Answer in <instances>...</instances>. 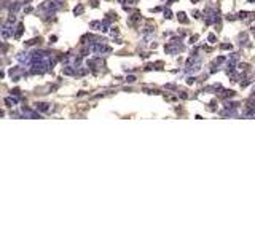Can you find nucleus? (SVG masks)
<instances>
[{"label": "nucleus", "mask_w": 255, "mask_h": 239, "mask_svg": "<svg viewBox=\"0 0 255 239\" xmlns=\"http://www.w3.org/2000/svg\"><path fill=\"white\" fill-rule=\"evenodd\" d=\"M223 96L225 97H233L234 96V91H223Z\"/></svg>", "instance_id": "16"}, {"label": "nucleus", "mask_w": 255, "mask_h": 239, "mask_svg": "<svg viewBox=\"0 0 255 239\" xmlns=\"http://www.w3.org/2000/svg\"><path fill=\"white\" fill-rule=\"evenodd\" d=\"M91 5H93L94 8H96V6H97L99 3H97V0H91Z\"/></svg>", "instance_id": "25"}, {"label": "nucleus", "mask_w": 255, "mask_h": 239, "mask_svg": "<svg viewBox=\"0 0 255 239\" xmlns=\"http://www.w3.org/2000/svg\"><path fill=\"white\" fill-rule=\"evenodd\" d=\"M0 34H2L3 38H10V37L13 35V30H11L10 24H5V26L2 27V29H0Z\"/></svg>", "instance_id": "2"}, {"label": "nucleus", "mask_w": 255, "mask_h": 239, "mask_svg": "<svg viewBox=\"0 0 255 239\" xmlns=\"http://www.w3.org/2000/svg\"><path fill=\"white\" fill-rule=\"evenodd\" d=\"M175 2V0H169V2H167V5H171V3H174Z\"/></svg>", "instance_id": "31"}, {"label": "nucleus", "mask_w": 255, "mask_h": 239, "mask_svg": "<svg viewBox=\"0 0 255 239\" xmlns=\"http://www.w3.org/2000/svg\"><path fill=\"white\" fill-rule=\"evenodd\" d=\"M88 50H91L93 53H110L112 51V48H109L107 45H104V43H94Z\"/></svg>", "instance_id": "1"}, {"label": "nucleus", "mask_w": 255, "mask_h": 239, "mask_svg": "<svg viewBox=\"0 0 255 239\" xmlns=\"http://www.w3.org/2000/svg\"><path fill=\"white\" fill-rule=\"evenodd\" d=\"M126 81H128V83H134V81H136V77H133V75H129V77L126 78Z\"/></svg>", "instance_id": "20"}, {"label": "nucleus", "mask_w": 255, "mask_h": 239, "mask_svg": "<svg viewBox=\"0 0 255 239\" xmlns=\"http://www.w3.org/2000/svg\"><path fill=\"white\" fill-rule=\"evenodd\" d=\"M164 18H166V19H171V18H172V13H171L169 8H166V10H164Z\"/></svg>", "instance_id": "13"}, {"label": "nucleus", "mask_w": 255, "mask_h": 239, "mask_svg": "<svg viewBox=\"0 0 255 239\" xmlns=\"http://www.w3.org/2000/svg\"><path fill=\"white\" fill-rule=\"evenodd\" d=\"M196 38H198V35H193L191 38H190V43H195V40H196Z\"/></svg>", "instance_id": "26"}, {"label": "nucleus", "mask_w": 255, "mask_h": 239, "mask_svg": "<svg viewBox=\"0 0 255 239\" xmlns=\"http://www.w3.org/2000/svg\"><path fill=\"white\" fill-rule=\"evenodd\" d=\"M58 2H61V0H58Z\"/></svg>", "instance_id": "34"}, {"label": "nucleus", "mask_w": 255, "mask_h": 239, "mask_svg": "<svg viewBox=\"0 0 255 239\" xmlns=\"http://www.w3.org/2000/svg\"><path fill=\"white\" fill-rule=\"evenodd\" d=\"M207 40H209L211 43H215V40H217V37H215V34H209V35H207Z\"/></svg>", "instance_id": "14"}, {"label": "nucleus", "mask_w": 255, "mask_h": 239, "mask_svg": "<svg viewBox=\"0 0 255 239\" xmlns=\"http://www.w3.org/2000/svg\"><path fill=\"white\" fill-rule=\"evenodd\" d=\"M89 27L91 29H96V30H101V21H91Z\"/></svg>", "instance_id": "9"}, {"label": "nucleus", "mask_w": 255, "mask_h": 239, "mask_svg": "<svg viewBox=\"0 0 255 239\" xmlns=\"http://www.w3.org/2000/svg\"><path fill=\"white\" fill-rule=\"evenodd\" d=\"M126 2H128V3H133V5H136V2H137V0H126Z\"/></svg>", "instance_id": "30"}, {"label": "nucleus", "mask_w": 255, "mask_h": 239, "mask_svg": "<svg viewBox=\"0 0 255 239\" xmlns=\"http://www.w3.org/2000/svg\"><path fill=\"white\" fill-rule=\"evenodd\" d=\"M16 102H18V100H16V99H13V97H6V99H5V104H6L8 107L16 105Z\"/></svg>", "instance_id": "10"}, {"label": "nucleus", "mask_w": 255, "mask_h": 239, "mask_svg": "<svg viewBox=\"0 0 255 239\" xmlns=\"http://www.w3.org/2000/svg\"><path fill=\"white\" fill-rule=\"evenodd\" d=\"M37 105V110H40V112H48L50 110V107H48V104H45V102H40V104H35Z\"/></svg>", "instance_id": "6"}, {"label": "nucleus", "mask_w": 255, "mask_h": 239, "mask_svg": "<svg viewBox=\"0 0 255 239\" xmlns=\"http://www.w3.org/2000/svg\"><path fill=\"white\" fill-rule=\"evenodd\" d=\"M64 75H75V73H77V72H75L73 69H70V67H64Z\"/></svg>", "instance_id": "11"}, {"label": "nucleus", "mask_w": 255, "mask_h": 239, "mask_svg": "<svg viewBox=\"0 0 255 239\" xmlns=\"http://www.w3.org/2000/svg\"><path fill=\"white\" fill-rule=\"evenodd\" d=\"M198 2H199V0H191V3H198Z\"/></svg>", "instance_id": "32"}, {"label": "nucleus", "mask_w": 255, "mask_h": 239, "mask_svg": "<svg viewBox=\"0 0 255 239\" xmlns=\"http://www.w3.org/2000/svg\"><path fill=\"white\" fill-rule=\"evenodd\" d=\"M37 42H40V38H34V40H29V42L26 43V47H31V45H35Z\"/></svg>", "instance_id": "17"}, {"label": "nucleus", "mask_w": 255, "mask_h": 239, "mask_svg": "<svg viewBox=\"0 0 255 239\" xmlns=\"http://www.w3.org/2000/svg\"><path fill=\"white\" fill-rule=\"evenodd\" d=\"M249 14H252V13H247V11H239V14H238V18L239 19H245Z\"/></svg>", "instance_id": "12"}, {"label": "nucleus", "mask_w": 255, "mask_h": 239, "mask_svg": "<svg viewBox=\"0 0 255 239\" xmlns=\"http://www.w3.org/2000/svg\"><path fill=\"white\" fill-rule=\"evenodd\" d=\"M0 116H3V112H2V110H0Z\"/></svg>", "instance_id": "33"}, {"label": "nucleus", "mask_w": 255, "mask_h": 239, "mask_svg": "<svg viewBox=\"0 0 255 239\" xmlns=\"http://www.w3.org/2000/svg\"><path fill=\"white\" fill-rule=\"evenodd\" d=\"M16 21V16L14 14H10V18H8V24H11V22H14Z\"/></svg>", "instance_id": "19"}, {"label": "nucleus", "mask_w": 255, "mask_h": 239, "mask_svg": "<svg viewBox=\"0 0 255 239\" xmlns=\"http://www.w3.org/2000/svg\"><path fill=\"white\" fill-rule=\"evenodd\" d=\"M11 94H14V96H19V94H21V91H19V89H13V91H11Z\"/></svg>", "instance_id": "24"}, {"label": "nucleus", "mask_w": 255, "mask_h": 239, "mask_svg": "<svg viewBox=\"0 0 255 239\" xmlns=\"http://www.w3.org/2000/svg\"><path fill=\"white\" fill-rule=\"evenodd\" d=\"M144 91H145L147 94H159V91H156V89H147V88H145Z\"/></svg>", "instance_id": "15"}, {"label": "nucleus", "mask_w": 255, "mask_h": 239, "mask_svg": "<svg viewBox=\"0 0 255 239\" xmlns=\"http://www.w3.org/2000/svg\"><path fill=\"white\" fill-rule=\"evenodd\" d=\"M220 48H222V50H231L233 47H231V45H228V43H222Z\"/></svg>", "instance_id": "18"}, {"label": "nucleus", "mask_w": 255, "mask_h": 239, "mask_svg": "<svg viewBox=\"0 0 255 239\" xmlns=\"http://www.w3.org/2000/svg\"><path fill=\"white\" fill-rule=\"evenodd\" d=\"M177 19H179V22H182V24H187V22H188V18H187V14H185L183 11L177 13Z\"/></svg>", "instance_id": "5"}, {"label": "nucleus", "mask_w": 255, "mask_h": 239, "mask_svg": "<svg viewBox=\"0 0 255 239\" xmlns=\"http://www.w3.org/2000/svg\"><path fill=\"white\" fill-rule=\"evenodd\" d=\"M83 11H84V6H83L81 3H78L77 6L73 8V14H75V16H80V14H83Z\"/></svg>", "instance_id": "4"}, {"label": "nucleus", "mask_w": 255, "mask_h": 239, "mask_svg": "<svg viewBox=\"0 0 255 239\" xmlns=\"http://www.w3.org/2000/svg\"><path fill=\"white\" fill-rule=\"evenodd\" d=\"M110 29H112V35H113V37L118 35V29H117V27H110Z\"/></svg>", "instance_id": "22"}, {"label": "nucleus", "mask_w": 255, "mask_h": 239, "mask_svg": "<svg viewBox=\"0 0 255 239\" xmlns=\"http://www.w3.org/2000/svg\"><path fill=\"white\" fill-rule=\"evenodd\" d=\"M179 96H180L182 99H188V96H187V94H183V93H180V94H179Z\"/></svg>", "instance_id": "29"}, {"label": "nucleus", "mask_w": 255, "mask_h": 239, "mask_svg": "<svg viewBox=\"0 0 255 239\" xmlns=\"http://www.w3.org/2000/svg\"><path fill=\"white\" fill-rule=\"evenodd\" d=\"M191 64H195V59H193V58H190V59H188V61H187V67H190V66H191Z\"/></svg>", "instance_id": "23"}, {"label": "nucleus", "mask_w": 255, "mask_h": 239, "mask_svg": "<svg viewBox=\"0 0 255 239\" xmlns=\"http://www.w3.org/2000/svg\"><path fill=\"white\" fill-rule=\"evenodd\" d=\"M24 11H26V13H31V11H32V8H31V6H27V8H24Z\"/></svg>", "instance_id": "28"}, {"label": "nucleus", "mask_w": 255, "mask_h": 239, "mask_svg": "<svg viewBox=\"0 0 255 239\" xmlns=\"http://www.w3.org/2000/svg\"><path fill=\"white\" fill-rule=\"evenodd\" d=\"M226 19H228V21H233L234 16H233V14H228V16H226Z\"/></svg>", "instance_id": "27"}, {"label": "nucleus", "mask_w": 255, "mask_h": 239, "mask_svg": "<svg viewBox=\"0 0 255 239\" xmlns=\"http://www.w3.org/2000/svg\"><path fill=\"white\" fill-rule=\"evenodd\" d=\"M23 32H24V26H23V24H18L16 32H14V37H16V38H19V37L23 35Z\"/></svg>", "instance_id": "7"}, {"label": "nucleus", "mask_w": 255, "mask_h": 239, "mask_svg": "<svg viewBox=\"0 0 255 239\" xmlns=\"http://www.w3.org/2000/svg\"><path fill=\"white\" fill-rule=\"evenodd\" d=\"M23 113H24L26 116H29V118H40V115H39V113L32 112V110H31V108H27V107H24V108H23Z\"/></svg>", "instance_id": "3"}, {"label": "nucleus", "mask_w": 255, "mask_h": 239, "mask_svg": "<svg viewBox=\"0 0 255 239\" xmlns=\"http://www.w3.org/2000/svg\"><path fill=\"white\" fill-rule=\"evenodd\" d=\"M195 80H196L195 77H188V80H187V83H188V85H193V83H195Z\"/></svg>", "instance_id": "21"}, {"label": "nucleus", "mask_w": 255, "mask_h": 239, "mask_svg": "<svg viewBox=\"0 0 255 239\" xmlns=\"http://www.w3.org/2000/svg\"><path fill=\"white\" fill-rule=\"evenodd\" d=\"M140 19H142V16H140L139 13H134L133 16L129 18V22H131V24H136V22H137V21H140Z\"/></svg>", "instance_id": "8"}]
</instances>
